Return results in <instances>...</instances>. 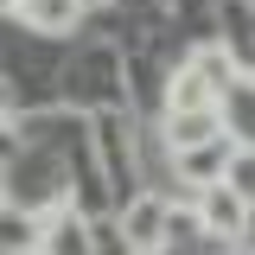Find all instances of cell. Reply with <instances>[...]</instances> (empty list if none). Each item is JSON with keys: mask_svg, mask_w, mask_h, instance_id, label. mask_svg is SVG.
Segmentation results:
<instances>
[{"mask_svg": "<svg viewBox=\"0 0 255 255\" xmlns=\"http://www.w3.org/2000/svg\"><path fill=\"white\" fill-rule=\"evenodd\" d=\"M115 236H122L128 255H159L172 243V211H166V198H153V191L128 198L122 217H115Z\"/></svg>", "mask_w": 255, "mask_h": 255, "instance_id": "cell-1", "label": "cell"}, {"mask_svg": "<svg viewBox=\"0 0 255 255\" xmlns=\"http://www.w3.org/2000/svg\"><path fill=\"white\" fill-rule=\"evenodd\" d=\"M198 230L204 236H243L249 230V198L230 191L223 179H211V185L198 191Z\"/></svg>", "mask_w": 255, "mask_h": 255, "instance_id": "cell-2", "label": "cell"}, {"mask_svg": "<svg viewBox=\"0 0 255 255\" xmlns=\"http://www.w3.org/2000/svg\"><path fill=\"white\" fill-rule=\"evenodd\" d=\"M223 134V109H166V147L185 153V147H204Z\"/></svg>", "mask_w": 255, "mask_h": 255, "instance_id": "cell-3", "label": "cell"}, {"mask_svg": "<svg viewBox=\"0 0 255 255\" xmlns=\"http://www.w3.org/2000/svg\"><path fill=\"white\" fill-rule=\"evenodd\" d=\"M19 13H26V26H32V32L64 38V32H77V26H83L90 0H19Z\"/></svg>", "mask_w": 255, "mask_h": 255, "instance_id": "cell-4", "label": "cell"}, {"mask_svg": "<svg viewBox=\"0 0 255 255\" xmlns=\"http://www.w3.org/2000/svg\"><path fill=\"white\" fill-rule=\"evenodd\" d=\"M45 243V217L26 204H0V249H38Z\"/></svg>", "mask_w": 255, "mask_h": 255, "instance_id": "cell-5", "label": "cell"}, {"mask_svg": "<svg viewBox=\"0 0 255 255\" xmlns=\"http://www.w3.org/2000/svg\"><path fill=\"white\" fill-rule=\"evenodd\" d=\"M166 109H223V90L185 64V70L172 77V90H166Z\"/></svg>", "mask_w": 255, "mask_h": 255, "instance_id": "cell-6", "label": "cell"}, {"mask_svg": "<svg viewBox=\"0 0 255 255\" xmlns=\"http://www.w3.org/2000/svg\"><path fill=\"white\" fill-rule=\"evenodd\" d=\"M45 255H90L96 249V230L83 217H58V223H45V243H38Z\"/></svg>", "mask_w": 255, "mask_h": 255, "instance_id": "cell-7", "label": "cell"}, {"mask_svg": "<svg viewBox=\"0 0 255 255\" xmlns=\"http://www.w3.org/2000/svg\"><path fill=\"white\" fill-rule=\"evenodd\" d=\"M223 140H230V134H217V140H204V147H185V153H179V172H185L191 185H211V179L223 172V153H230Z\"/></svg>", "mask_w": 255, "mask_h": 255, "instance_id": "cell-8", "label": "cell"}, {"mask_svg": "<svg viewBox=\"0 0 255 255\" xmlns=\"http://www.w3.org/2000/svg\"><path fill=\"white\" fill-rule=\"evenodd\" d=\"M217 179H223L230 191H243V198L255 191V159H249V147H243V140H236V159L223 153V172H217Z\"/></svg>", "mask_w": 255, "mask_h": 255, "instance_id": "cell-9", "label": "cell"}, {"mask_svg": "<svg viewBox=\"0 0 255 255\" xmlns=\"http://www.w3.org/2000/svg\"><path fill=\"white\" fill-rule=\"evenodd\" d=\"M13 159H19V128H13L6 115H0V172H6Z\"/></svg>", "mask_w": 255, "mask_h": 255, "instance_id": "cell-10", "label": "cell"}, {"mask_svg": "<svg viewBox=\"0 0 255 255\" xmlns=\"http://www.w3.org/2000/svg\"><path fill=\"white\" fill-rule=\"evenodd\" d=\"M6 13H19V0H0V19H6Z\"/></svg>", "mask_w": 255, "mask_h": 255, "instance_id": "cell-11", "label": "cell"}, {"mask_svg": "<svg viewBox=\"0 0 255 255\" xmlns=\"http://www.w3.org/2000/svg\"><path fill=\"white\" fill-rule=\"evenodd\" d=\"M6 109H13V96H6V83H0V115H6Z\"/></svg>", "mask_w": 255, "mask_h": 255, "instance_id": "cell-12", "label": "cell"}]
</instances>
